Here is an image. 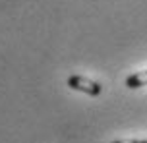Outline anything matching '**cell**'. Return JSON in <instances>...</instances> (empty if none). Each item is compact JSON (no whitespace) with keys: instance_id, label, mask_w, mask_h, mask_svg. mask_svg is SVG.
<instances>
[{"instance_id":"6da1fadb","label":"cell","mask_w":147,"mask_h":143,"mask_svg":"<svg viewBox=\"0 0 147 143\" xmlns=\"http://www.w3.org/2000/svg\"><path fill=\"white\" fill-rule=\"evenodd\" d=\"M66 85L70 89L74 91H80V93H85L89 97H99L101 93H103V85L99 81H93V79H89L85 75H80V74H74L70 75L66 79Z\"/></svg>"},{"instance_id":"7a4b0ae2","label":"cell","mask_w":147,"mask_h":143,"mask_svg":"<svg viewBox=\"0 0 147 143\" xmlns=\"http://www.w3.org/2000/svg\"><path fill=\"white\" fill-rule=\"evenodd\" d=\"M145 85H147V70L136 72V74L126 77V87H128V89H141V87H145Z\"/></svg>"},{"instance_id":"3957f363","label":"cell","mask_w":147,"mask_h":143,"mask_svg":"<svg viewBox=\"0 0 147 143\" xmlns=\"http://www.w3.org/2000/svg\"><path fill=\"white\" fill-rule=\"evenodd\" d=\"M110 143H147V139H114Z\"/></svg>"}]
</instances>
